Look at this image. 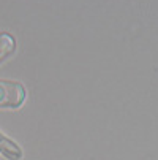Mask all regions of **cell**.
Listing matches in <instances>:
<instances>
[{
	"instance_id": "obj_1",
	"label": "cell",
	"mask_w": 158,
	"mask_h": 160,
	"mask_svg": "<svg viewBox=\"0 0 158 160\" xmlns=\"http://www.w3.org/2000/svg\"><path fill=\"white\" fill-rule=\"evenodd\" d=\"M27 100V90L17 81L0 79V108H21Z\"/></svg>"
},
{
	"instance_id": "obj_2",
	"label": "cell",
	"mask_w": 158,
	"mask_h": 160,
	"mask_svg": "<svg viewBox=\"0 0 158 160\" xmlns=\"http://www.w3.org/2000/svg\"><path fill=\"white\" fill-rule=\"evenodd\" d=\"M0 154H3L5 157H8L11 160H17V158L22 157L21 149L3 133H0Z\"/></svg>"
},
{
	"instance_id": "obj_3",
	"label": "cell",
	"mask_w": 158,
	"mask_h": 160,
	"mask_svg": "<svg viewBox=\"0 0 158 160\" xmlns=\"http://www.w3.org/2000/svg\"><path fill=\"white\" fill-rule=\"evenodd\" d=\"M16 49V40L10 33H0V62L11 56Z\"/></svg>"
}]
</instances>
